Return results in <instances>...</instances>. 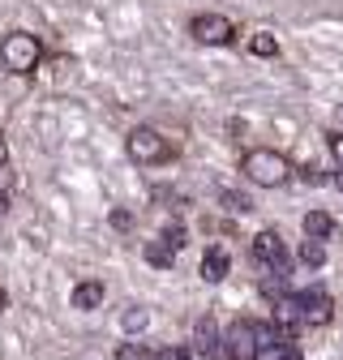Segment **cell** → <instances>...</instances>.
<instances>
[{
    "label": "cell",
    "mask_w": 343,
    "mask_h": 360,
    "mask_svg": "<svg viewBox=\"0 0 343 360\" xmlns=\"http://www.w3.org/2000/svg\"><path fill=\"white\" fill-rule=\"evenodd\" d=\"M39 60H43V48H39V39L30 30H9L5 39H0V65H5L9 73L26 77V73L39 69Z\"/></svg>",
    "instance_id": "6da1fadb"
},
{
    "label": "cell",
    "mask_w": 343,
    "mask_h": 360,
    "mask_svg": "<svg viewBox=\"0 0 343 360\" xmlns=\"http://www.w3.org/2000/svg\"><path fill=\"white\" fill-rule=\"evenodd\" d=\"M240 172L253 180V185H262V189H279V185H287L292 163H287L279 150H249V155L240 159Z\"/></svg>",
    "instance_id": "7a4b0ae2"
},
{
    "label": "cell",
    "mask_w": 343,
    "mask_h": 360,
    "mask_svg": "<svg viewBox=\"0 0 343 360\" xmlns=\"http://www.w3.org/2000/svg\"><path fill=\"white\" fill-rule=\"evenodd\" d=\"M124 150H129V159H134V163H146V167H155V163H167V159H172L167 138H163L159 129H150V124H138L134 133H129Z\"/></svg>",
    "instance_id": "3957f363"
},
{
    "label": "cell",
    "mask_w": 343,
    "mask_h": 360,
    "mask_svg": "<svg viewBox=\"0 0 343 360\" xmlns=\"http://www.w3.org/2000/svg\"><path fill=\"white\" fill-rule=\"evenodd\" d=\"M189 34H193L198 43H210V48H224V43H232L236 26H232L224 13H198V18L189 22Z\"/></svg>",
    "instance_id": "277c9868"
},
{
    "label": "cell",
    "mask_w": 343,
    "mask_h": 360,
    "mask_svg": "<svg viewBox=\"0 0 343 360\" xmlns=\"http://www.w3.org/2000/svg\"><path fill=\"white\" fill-rule=\"evenodd\" d=\"M253 262L271 266V275H283L287 279V245L279 232H257L253 236Z\"/></svg>",
    "instance_id": "5b68a950"
},
{
    "label": "cell",
    "mask_w": 343,
    "mask_h": 360,
    "mask_svg": "<svg viewBox=\"0 0 343 360\" xmlns=\"http://www.w3.org/2000/svg\"><path fill=\"white\" fill-rule=\"evenodd\" d=\"M232 360H257V322H236L228 330Z\"/></svg>",
    "instance_id": "8992f818"
},
{
    "label": "cell",
    "mask_w": 343,
    "mask_h": 360,
    "mask_svg": "<svg viewBox=\"0 0 343 360\" xmlns=\"http://www.w3.org/2000/svg\"><path fill=\"white\" fill-rule=\"evenodd\" d=\"M228 270H232V257L224 249H206V257H202V279L206 283H224Z\"/></svg>",
    "instance_id": "52a82bcc"
},
{
    "label": "cell",
    "mask_w": 343,
    "mask_h": 360,
    "mask_svg": "<svg viewBox=\"0 0 343 360\" xmlns=\"http://www.w3.org/2000/svg\"><path fill=\"white\" fill-rule=\"evenodd\" d=\"M103 304V283L99 279H86L73 288V309H99Z\"/></svg>",
    "instance_id": "ba28073f"
},
{
    "label": "cell",
    "mask_w": 343,
    "mask_h": 360,
    "mask_svg": "<svg viewBox=\"0 0 343 360\" xmlns=\"http://www.w3.org/2000/svg\"><path fill=\"white\" fill-rule=\"evenodd\" d=\"M305 236H313V240L335 236V219H330L326 210H309V214H305Z\"/></svg>",
    "instance_id": "9c48e42d"
},
{
    "label": "cell",
    "mask_w": 343,
    "mask_h": 360,
    "mask_svg": "<svg viewBox=\"0 0 343 360\" xmlns=\"http://www.w3.org/2000/svg\"><path fill=\"white\" fill-rule=\"evenodd\" d=\"M146 262H150V266H163V270H167L172 262H176V249H172V245H167V240L159 236V240H150V245H146Z\"/></svg>",
    "instance_id": "30bf717a"
},
{
    "label": "cell",
    "mask_w": 343,
    "mask_h": 360,
    "mask_svg": "<svg viewBox=\"0 0 343 360\" xmlns=\"http://www.w3.org/2000/svg\"><path fill=\"white\" fill-rule=\"evenodd\" d=\"M249 52L271 60V56H279V43H275V34H271V30H257V34L249 39Z\"/></svg>",
    "instance_id": "8fae6325"
},
{
    "label": "cell",
    "mask_w": 343,
    "mask_h": 360,
    "mask_svg": "<svg viewBox=\"0 0 343 360\" xmlns=\"http://www.w3.org/2000/svg\"><path fill=\"white\" fill-rule=\"evenodd\" d=\"M300 262H305V266H322V262H326V245L309 236L305 245H300Z\"/></svg>",
    "instance_id": "7c38bea8"
},
{
    "label": "cell",
    "mask_w": 343,
    "mask_h": 360,
    "mask_svg": "<svg viewBox=\"0 0 343 360\" xmlns=\"http://www.w3.org/2000/svg\"><path fill=\"white\" fill-rule=\"evenodd\" d=\"M116 360H155V352L146 343H120L116 347Z\"/></svg>",
    "instance_id": "4fadbf2b"
},
{
    "label": "cell",
    "mask_w": 343,
    "mask_h": 360,
    "mask_svg": "<svg viewBox=\"0 0 343 360\" xmlns=\"http://www.w3.org/2000/svg\"><path fill=\"white\" fill-rule=\"evenodd\" d=\"M219 202H224V206H228L232 214H245V210L253 206V202H249L245 193H232V189H224V193H219Z\"/></svg>",
    "instance_id": "5bb4252c"
},
{
    "label": "cell",
    "mask_w": 343,
    "mask_h": 360,
    "mask_svg": "<svg viewBox=\"0 0 343 360\" xmlns=\"http://www.w3.org/2000/svg\"><path fill=\"white\" fill-rule=\"evenodd\" d=\"M146 322H150V318H146V309H138V304L124 313V330H142Z\"/></svg>",
    "instance_id": "9a60e30c"
},
{
    "label": "cell",
    "mask_w": 343,
    "mask_h": 360,
    "mask_svg": "<svg viewBox=\"0 0 343 360\" xmlns=\"http://www.w3.org/2000/svg\"><path fill=\"white\" fill-rule=\"evenodd\" d=\"M163 240H167L172 249H185V228H181V223H167V228H163Z\"/></svg>",
    "instance_id": "2e32d148"
},
{
    "label": "cell",
    "mask_w": 343,
    "mask_h": 360,
    "mask_svg": "<svg viewBox=\"0 0 343 360\" xmlns=\"http://www.w3.org/2000/svg\"><path fill=\"white\" fill-rule=\"evenodd\" d=\"M155 360H189V347H163L155 352Z\"/></svg>",
    "instance_id": "e0dca14e"
},
{
    "label": "cell",
    "mask_w": 343,
    "mask_h": 360,
    "mask_svg": "<svg viewBox=\"0 0 343 360\" xmlns=\"http://www.w3.org/2000/svg\"><path fill=\"white\" fill-rule=\"evenodd\" d=\"M129 223H134V214H129V210H112V228H129Z\"/></svg>",
    "instance_id": "ac0fdd59"
},
{
    "label": "cell",
    "mask_w": 343,
    "mask_h": 360,
    "mask_svg": "<svg viewBox=\"0 0 343 360\" xmlns=\"http://www.w3.org/2000/svg\"><path fill=\"white\" fill-rule=\"evenodd\" d=\"M330 155H335L339 167H343V133H335V138H330Z\"/></svg>",
    "instance_id": "d6986e66"
},
{
    "label": "cell",
    "mask_w": 343,
    "mask_h": 360,
    "mask_svg": "<svg viewBox=\"0 0 343 360\" xmlns=\"http://www.w3.org/2000/svg\"><path fill=\"white\" fill-rule=\"evenodd\" d=\"M300 176H305V180H309V185H322V172H318V167H313V163H309V167H305V172H300Z\"/></svg>",
    "instance_id": "ffe728a7"
},
{
    "label": "cell",
    "mask_w": 343,
    "mask_h": 360,
    "mask_svg": "<svg viewBox=\"0 0 343 360\" xmlns=\"http://www.w3.org/2000/svg\"><path fill=\"white\" fill-rule=\"evenodd\" d=\"M9 163V142H5V133H0V167Z\"/></svg>",
    "instance_id": "44dd1931"
},
{
    "label": "cell",
    "mask_w": 343,
    "mask_h": 360,
    "mask_svg": "<svg viewBox=\"0 0 343 360\" xmlns=\"http://www.w3.org/2000/svg\"><path fill=\"white\" fill-rule=\"evenodd\" d=\"M5 210H9V189L0 185V214H5Z\"/></svg>",
    "instance_id": "7402d4cb"
},
{
    "label": "cell",
    "mask_w": 343,
    "mask_h": 360,
    "mask_svg": "<svg viewBox=\"0 0 343 360\" xmlns=\"http://www.w3.org/2000/svg\"><path fill=\"white\" fill-rule=\"evenodd\" d=\"M283 360H300V347H296V343H292V347H287V356H283Z\"/></svg>",
    "instance_id": "603a6c76"
},
{
    "label": "cell",
    "mask_w": 343,
    "mask_h": 360,
    "mask_svg": "<svg viewBox=\"0 0 343 360\" xmlns=\"http://www.w3.org/2000/svg\"><path fill=\"white\" fill-rule=\"evenodd\" d=\"M335 185H339V189H343V172H339V176H335Z\"/></svg>",
    "instance_id": "cb8c5ba5"
},
{
    "label": "cell",
    "mask_w": 343,
    "mask_h": 360,
    "mask_svg": "<svg viewBox=\"0 0 343 360\" xmlns=\"http://www.w3.org/2000/svg\"><path fill=\"white\" fill-rule=\"evenodd\" d=\"M0 313H5V292H0Z\"/></svg>",
    "instance_id": "d4e9b609"
}]
</instances>
